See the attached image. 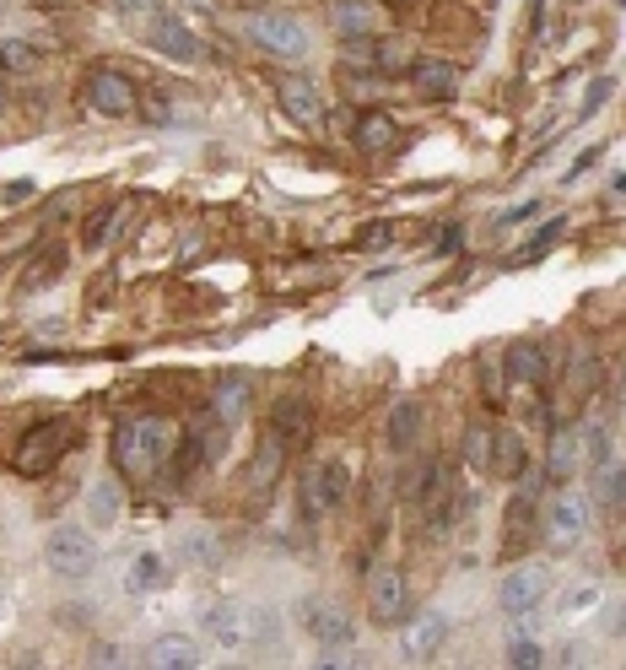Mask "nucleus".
<instances>
[{"label": "nucleus", "mask_w": 626, "mask_h": 670, "mask_svg": "<svg viewBox=\"0 0 626 670\" xmlns=\"http://www.w3.org/2000/svg\"><path fill=\"white\" fill-rule=\"evenodd\" d=\"M394 120H389V114H362V120H357V146H362V152H389V146H394Z\"/></svg>", "instance_id": "cd10ccee"}, {"label": "nucleus", "mask_w": 626, "mask_h": 670, "mask_svg": "<svg viewBox=\"0 0 626 670\" xmlns=\"http://www.w3.org/2000/svg\"><path fill=\"white\" fill-rule=\"evenodd\" d=\"M276 98H281V109H287L292 120H303V125H313V120L324 114L313 81H303V76H281V81H276Z\"/></svg>", "instance_id": "6ab92c4d"}, {"label": "nucleus", "mask_w": 626, "mask_h": 670, "mask_svg": "<svg viewBox=\"0 0 626 670\" xmlns=\"http://www.w3.org/2000/svg\"><path fill=\"white\" fill-rule=\"evenodd\" d=\"M535 503H540V476H518V498L507 503V551L535 536Z\"/></svg>", "instance_id": "ddd939ff"}, {"label": "nucleus", "mask_w": 626, "mask_h": 670, "mask_svg": "<svg viewBox=\"0 0 626 670\" xmlns=\"http://www.w3.org/2000/svg\"><path fill=\"white\" fill-rule=\"evenodd\" d=\"M346 492H351V476L340 460H324V466H313L303 481H298V509H303V520H324V514H335L340 503H346Z\"/></svg>", "instance_id": "20e7f679"}, {"label": "nucleus", "mask_w": 626, "mask_h": 670, "mask_svg": "<svg viewBox=\"0 0 626 670\" xmlns=\"http://www.w3.org/2000/svg\"><path fill=\"white\" fill-rule=\"evenodd\" d=\"M529 470V449H524V438L518 433H492V470L487 476H524Z\"/></svg>", "instance_id": "b1692460"}, {"label": "nucleus", "mask_w": 626, "mask_h": 670, "mask_svg": "<svg viewBox=\"0 0 626 670\" xmlns=\"http://www.w3.org/2000/svg\"><path fill=\"white\" fill-rule=\"evenodd\" d=\"M465 460H470V470H492V427L465 433Z\"/></svg>", "instance_id": "c756f323"}, {"label": "nucleus", "mask_w": 626, "mask_h": 670, "mask_svg": "<svg viewBox=\"0 0 626 670\" xmlns=\"http://www.w3.org/2000/svg\"><path fill=\"white\" fill-rule=\"evenodd\" d=\"M551 595V573L540 568V562H524V568H513L507 579H502V590H498V601L507 616H529L535 605Z\"/></svg>", "instance_id": "1a4fd4ad"}, {"label": "nucleus", "mask_w": 626, "mask_h": 670, "mask_svg": "<svg viewBox=\"0 0 626 670\" xmlns=\"http://www.w3.org/2000/svg\"><path fill=\"white\" fill-rule=\"evenodd\" d=\"M120 492H125V487L109 481V476L92 487V498H87V525H92V531H109V525L120 520Z\"/></svg>", "instance_id": "a878e982"}, {"label": "nucleus", "mask_w": 626, "mask_h": 670, "mask_svg": "<svg viewBox=\"0 0 626 670\" xmlns=\"http://www.w3.org/2000/svg\"><path fill=\"white\" fill-rule=\"evenodd\" d=\"M0 103H5V81H0Z\"/></svg>", "instance_id": "37998d69"}, {"label": "nucleus", "mask_w": 626, "mask_h": 670, "mask_svg": "<svg viewBox=\"0 0 626 670\" xmlns=\"http://www.w3.org/2000/svg\"><path fill=\"white\" fill-rule=\"evenodd\" d=\"M146 98H152V103H146V120H152V125H168V120H174V109H168V92H146Z\"/></svg>", "instance_id": "f704fd0d"}, {"label": "nucleus", "mask_w": 626, "mask_h": 670, "mask_svg": "<svg viewBox=\"0 0 626 670\" xmlns=\"http://www.w3.org/2000/svg\"><path fill=\"white\" fill-rule=\"evenodd\" d=\"M535 211H540L535 201H529V205H518V211H507V216H502L498 227H513V222H524V216H535Z\"/></svg>", "instance_id": "ea45409f"}, {"label": "nucleus", "mask_w": 626, "mask_h": 670, "mask_svg": "<svg viewBox=\"0 0 626 670\" xmlns=\"http://www.w3.org/2000/svg\"><path fill=\"white\" fill-rule=\"evenodd\" d=\"M329 22H335L340 38H373L378 5L373 0H335V5H329Z\"/></svg>", "instance_id": "a211bd4d"}, {"label": "nucleus", "mask_w": 626, "mask_h": 670, "mask_svg": "<svg viewBox=\"0 0 626 670\" xmlns=\"http://www.w3.org/2000/svg\"><path fill=\"white\" fill-rule=\"evenodd\" d=\"M168 584V562L157 557V551H141L135 562H130V590L135 595H152V590H163Z\"/></svg>", "instance_id": "bb28decb"}, {"label": "nucleus", "mask_w": 626, "mask_h": 670, "mask_svg": "<svg viewBox=\"0 0 626 670\" xmlns=\"http://www.w3.org/2000/svg\"><path fill=\"white\" fill-rule=\"evenodd\" d=\"M389 5H416V0H389Z\"/></svg>", "instance_id": "79ce46f5"}, {"label": "nucleus", "mask_w": 626, "mask_h": 670, "mask_svg": "<svg viewBox=\"0 0 626 670\" xmlns=\"http://www.w3.org/2000/svg\"><path fill=\"white\" fill-rule=\"evenodd\" d=\"M605 503H622V466H605Z\"/></svg>", "instance_id": "e433bc0d"}, {"label": "nucleus", "mask_w": 626, "mask_h": 670, "mask_svg": "<svg viewBox=\"0 0 626 670\" xmlns=\"http://www.w3.org/2000/svg\"><path fill=\"white\" fill-rule=\"evenodd\" d=\"M411 81H416V92L433 98V103H448V98L459 92V70L448 66V60H433V55L411 66Z\"/></svg>", "instance_id": "dca6fc26"}, {"label": "nucleus", "mask_w": 626, "mask_h": 670, "mask_svg": "<svg viewBox=\"0 0 626 670\" xmlns=\"http://www.w3.org/2000/svg\"><path fill=\"white\" fill-rule=\"evenodd\" d=\"M557 238H562V216H557V222H546V227H540V233L529 238V249H518V260H540V255H546V249H551Z\"/></svg>", "instance_id": "2f4dec72"}, {"label": "nucleus", "mask_w": 626, "mask_h": 670, "mask_svg": "<svg viewBox=\"0 0 626 670\" xmlns=\"http://www.w3.org/2000/svg\"><path fill=\"white\" fill-rule=\"evenodd\" d=\"M146 44H152L157 55L179 60V66H194V60H200V38L189 33L179 16H146Z\"/></svg>", "instance_id": "9d476101"}, {"label": "nucleus", "mask_w": 626, "mask_h": 670, "mask_svg": "<svg viewBox=\"0 0 626 670\" xmlns=\"http://www.w3.org/2000/svg\"><path fill=\"white\" fill-rule=\"evenodd\" d=\"M422 422H427L422 401H394V411H389V449L405 455V449L422 438Z\"/></svg>", "instance_id": "5701e85b"}, {"label": "nucleus", "mask_w": 626, "mask_h": 670, "mask_svg": "<svg viewBox=\"0 0 626 670\" xmlns=\"http://www.w3.org/2000/svg\"><path fill=\"white\" fill-rule=\"evenodd\" d=\"M120 5H125V16H135V22H146V16H152V11H157V5H152V0H120Z\"/></svg>", "instance_id": "58836bf2"}, {"label": "nucleus", "mask_w": 626, "mask_h": 670, "mask_svg": "<svg viewBox=\"0 0 626 670\" xmlns=\"http://www.w3.org/2000/svg\"><path fill=\"white\" fill-rule=\"evenodd\" d=\"M394 238V227L389 222H368V233H362V249H378V244H389Z\"/></svg>", "instance_id": "c9c22d12"}, {"label": "nucleus", "mask_w": 626, "mask_h": 670, "mask_svg": "<svg viewBox=\"0 0 626 670\" xmlns=\"http://www.w3.org/2000/svg\"><path fill=\"white\" fill-rule=\"evenodd\" d=\"M0 70H38V49L27 38H0Z\"/></svg>", "instance_id": "c85d7f7f"}, {"label": "nucleus", "mask_w": 626, "mask_h": 670, "mask_svg": "<svg viewBox=\"0 0 626 670\" xmlns=\"http://www.w3.org/2000/svg\"><path fill=\"white\" fill-rule=\"evenodd\" d=\"M298 616H303V633L318 638V649H346L351 633H357V622L346 616V605H335V601H303Z\"/></svg>", "instance_id": "6e6552de"}, {"label": "nucleus", "mask_w": 626, "mask_h": 670, "mask_svg": "<svg viewBox=\"0 0 626 670\" xmlns=\"http://www.w3.org/2000/svg\"><path fill=\"white\" fill-rule=\"evenodd\" d=\"M244 405H249V379H244V373H227V379L211 390V416H216L222 427H233V422L244 416Z\"/></svg>", "instance_id": "4be33fe9"}, {"label": "nucleus", "mask_w": 626, "mask_h": 670, "mask_svg": "<svg viewBox=\"0 0 626 670\" xmlns=\"http://www.w3.org/2000/svg\"><path fill=\"white\" fill-rule=\"evenodd\" d=\"M443 638H448V616H443V611H427V616H416V622L400 633V655L422 666V660H433L443 649Z\"/></svg>", "instance_id": "f8f14e48"}, {"label": "nucleus", "mask_w": 626, "mask_h": 670, "mask_svg": "<svg viewBox=\"0 0 626 670\" xmlns=\"http://www.w3.org/2000/svg\"><path fill=\"white\" fill-rule=\"evenodd\" d=\"M200 627H205V638H211L222 655H238V649H249L259 638H270V622H254V611H244V605H233V601L211 605V611L200 616Z\"/></svg>", "instance_id": "f03ea898"}, {"label": "nucleus", "mask_w": 626, "mask_h": 670, "mask_svg": "<svg viewBox=\"0 0 626 670\" xmlns=\"http://www.w3.org/2000/svg\"><path fill=\"white\" fill-rule=\"evenodd\" d=\"M507 666L535 670V666H546V655H540V644H529V638H518V644H507Z\"/></svg>", "instance_id": "473e14b6"}, {"label": "nucleus", "mask_w": 626, "mask_h": 670, "mask_svg": "<svg viewBox=\"0 0 626 670\" xmlns=\"http://www.w3.org/2000/svg\"><path fill=\"white\" fill-rule=\"evenodd\" d=\"M540 536H546L551 551H578L583 536H589V503L578 492H557L540 514Z\"/></svg>", "instance_id": "39448f33"}, {"label": "nucleus", "mask_w": 626, "mask_h": 670, "mask_svg": "<svg viewBox=\"0 0 626 670\" xmlns=\"http://www.w3.org/2000/svg\"><path fill=\"white\" fill-rule=\"evenodd\" d=\"M114 216H120V205H103V211H98V216L87 222V233H81V244H87V249H103V238L114 233Z\"/></svg>", "instance_id": "7c9ffc66"}, {"label": "nucleus", "mask_w": 626, "mask_h": 670, "mask_svg": "<svg viewBox=\"0 0 626 670\" xmlns=\"http://www.w3.org/2000/svg\"><path fill=\"white\" fill-rule=\"evenodd\" d=\"M44 557H49V568L60 579H87L98 568V540H92V531H81V525H60L49 536V546H44Z\"/></svg>", "instance_id": "0eeeda50"}, {"label": "nucleus", "mask_w": 626, "mask_h": 670, "mask_svg": "<svg viewBox=\"0 0 626 670\" xmlns=\"http://www.w3.org/2000/svg\"><path fill=\"white\" fill-rule=\"evenodd\" d=\"M287 466V438H276V433H265V444H259V455L249 460V487L265 498L270 487H276V476Z\"/></svg>", "instance_id": "aec40b11"}, {"label": "nucleus", "mask_w": 626, "mask_h": 670, "mask_svg": "<svg viewBox=\"0 0 626 670\" xmlns=\"http://www.w3.org/2000/svg\"><path fill=\"white\" fill-rule=\"evenodd\" d=\"M578 466H583V433H557L551 438V455H546V470H551V481H572L578 476Z\"/></svg>", "instance_id": "393cba45"}, {"label": "nucleus", "mask_w": 626, "mask_h": 670, "mask_svg": "<svg viewBox=\"0 0 626 670\" xmlns=\"http://www.w3.org/2000/svg\"><path fill=\"white\" fill-rule=\"evenodd\" d=\"M146 666L152 670H194L200 666V649H194V638H185V633H168V638H152Z\"/></svg>", "instance_id": "f3484780"}, {"label": "nucleus", "mask_w": 626, "mask_h": 670, "mask_svg": "<svg viewBox=\"0 0 626 670\" xmlns=\"http://www.w3.org/2000/svg\"><path fill=\"white\" fill-rule=\"evenodd\" d=\"M502 373H507V384L540 390V384H546V373H551V362H546V351H540L535 340H518V346L502 357Z\"/></svg>", "instance_id": "4468645a"}, {"label": "nucleus", "mask_w": 626, "mask_h": 670, "mask_svg": "<svg viewBox=\"0 0 626 670\" xmlns=\"http://www.w3.org/2000/svg\"><path fill=\"white\" fill-rule=\"evenodd\" d=\"M605 98H611V81H605V76H600V81H594V87H589V98H583V109H578V120H589V114H594V109H600V103H605Z\"/></svg>", "instance_id": "72a5a7b5"}, {"label": "nucleus", "mask_w": 626, "mask_h": 670, "mask_svg": "<svg viewBox=\"0 0 626 670\" xmlns=\"http://www.w3.org/2000/svg\"><path fill=\"white\" fill-rule=\"evenodd\" d=\"M309 427H313V411H309V401L303 395H281L276 401V411H270V433L276 438H309Z\"/></svg>", "instance_id": "412c9836"}, {"label": "nucleus", "mask_w": 626, "mask_h": 670, "mask_svg": "<svg viewBox=\"0 0 626 670\" xmlns=\"http://www.w3.org/2000/svg\"><path fill=\"white\" fill-rule=\"evenodd\" d=\"M368 605H373L378 622H400L405 616V579L394 568H373L368 579Z\"/></svg>", "instance_id": "2eb2a0df"}, {"label": "nucleus", "mask_w": 626, "mask_h": 670, "mask_svg": "<svg viewBox=\"0 0 626 670\" xmlns=\"http://www.w3.org/2000/svg\"><path fill=\"white\" fill-rule=\"evenodd\" d=\"M179 449V427L163 416H141V422H120L114 433V466L125 470L130 481H152L157 466Z\"/></svg>", "instance_id": "f257e3e1"}, {"label": "nucleus", "mask_w": 626, "mask_h": 670, "mask_svg": "<svg viewBox=\"0 0 626 670\" xmlns=\"http://www.w3.org/2000/svg\"><path fill=\"white\" fill-rule=\"evenodd\" d=\"M33 190H38V185H33V179H11V190H5V201L16 205V201H27V196H33Z\"/></svg>", "instance_id": "4c0bfd02"}, {"label": "nucleus", "mask_w": 626, "mask_h": 670, "mask_svg": "<svg viewBox=\"0 0 626 670\" xmlns=\"http://www.w3.org/2000/svg\"><path fill=\"white\" fill-rule=\"evenodd\" d=\"M249 38L259 49L281 55V60H303L309 55V27L287 11H254L249 16Z\"/></svg>", "instance_id": "423d86ee"}, {"label": "nucleus", "mask_w": 626, "mask_h": 670, "mask_svg": "<svg viewBox=\"0 0 626 670\" xmlns=\"http://www.w3.org/2000/svg\"><path fill=\"white\" fill-rule=\"evenodd\" d=\"M87 98H92V109L109 114V120L135 114V81L120 76V70H92V76H87Z\"/></svg>", "instance_id": "9b49d317"}, {"label": "nucleus", "mask_w": 626, "mask_h": 670, "mask_svg": "<svg viewBox=\"0 0 626 670\" xmlns=\"http://www.w3.org/2000/svg\"><path fill=\"white\" fill-rule=\"evenodd\" d=\"M185 5H194V11H211V5H216V0H185Z\"/></svg>", "instance_id": "a19ab883"}, {"label": "nucleus", "mask_w": 626, "mask_h": 670, "mask_svg": "<svg viewBox=\"0 0 626 670\" xmlns=\"http://www.w3.org/2000/svg\"><path fill=\"white\" fill-rule=\"evenodd\" d=\"M70 438H76V422H70V416H49V422H38V427L22 438V449H16L11 466L22 470V476H49L55 460L70 449Z\"/></svg>", "instance_id": "7ed1b4c3"}]
</instances>
